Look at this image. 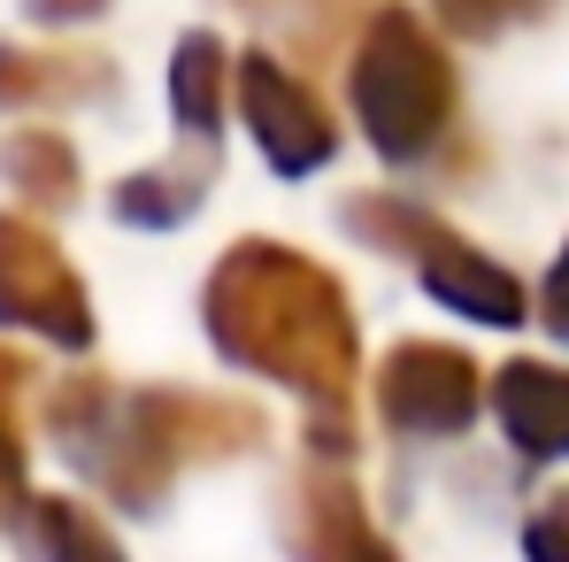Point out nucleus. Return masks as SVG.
<instances>
[{
	"label": "nucleus",
	"instance_id": "obj_1",
	"mask_svg": "<svg viewBox=\"0 0 569 562\" xmlns=\"http://www.w3.org/2000/svg\"><path fill=\"white\" fill-rule=\"evenodd\" d=\"M200 324L223 363L270 377L308 401V447L347 455L355 440V385H362V332L347 285L316 255L284 239H239L216 255L200 285Z\"/></svg>",
	"mask_w": 569,
	"mask_h": 562
},
{
	"label": "nucleus",
	"instance_id": "obj_2",
	"mask_svg": "<svg viewBox=\"0 0 569 562\" xmlns=\"http://www.w3.org/2000/svg\"><path fill=\"white\" fill-rule=\"evenodd\" d=\"M47 432L70 463L93 477L123 509H162L186 463H223L262 447V408L223 401V393H186V385H108V377H70L47 401Z\"/></svg>",
	"mask_w": 569,
	"mask_h": 562
},
{
	"label": "nucleus",
	"instance_id": "obj_3",
	"mask_svg": "<svg viewBox=\"0 0 569 562\" xmlns=\"http://www.w3.org/2000/svg\"><path fill=\"white\" fill-rule=\"evenodd\" d=\"M347 93H355V116H362V131L385 162L439 155L447 131H455V100H462L439 31L400 0L370 8V23L355 39V62H347Z\"/></svg>",
	"mask_w": 569,
	"mask_h": 562
},
{
	"label": "nucleus",
	"instance_id": "obj_4",
	"mask_svg": "<svg viewBox=\"0 0 569 562\" xmlns=\"http://www.w3.org/2000/svg\"><path fill=\"white\" fill-rule=\"evenodd\" d=\"M339 216H347V231H355L362 247L400 255L416 278L431 285V300H447L455 316H470V324H500V332L531 316V300H523L516 270L492 263L485 247H470L447 216H431V208H416V200H400V193H347Z\"/></svg>",
	"mask_w": 569,
	"mask_h": 562
},
{
	"label": "nucleus",
	"instance_id": "obj_5",
	"mask_svg": "<svg viewBox=\"0 0 569 562\" xmlns=\"http://www.w3.org/2000/svg\"><path fill=\"white\" fill-rule=\"evenodd\" d=\"M0 324L39 332L47 347H70V355L93 347L86 278H78V263L62 255V239L39 216H0Z\"/></svg>",
	"mask_w": 569,
	"mask_h": 562
},
{
	"label": "nucleus",
	"instance_id": "obj_6",
	"mask_svg": "<svg viewBox=\"0 0 569 562\" xmlns=\"http://www.w3.org/2000/svg\"><path fill=\"white\" fill-rule=\"evenodd\" d=\"M231 108H239V124L254 131V147H262V162H270L278 178L323 170L331 147H339V124H331L323 93H316L300 70H284L270 47H247V55L231 62Z\"/></svg>",
	"mask_w": 569,
	"mask_h": 562
},
{
	"label": "nucleus",
	"instance_id": "obj_7",
	"mask_svg": "<svg viewBox=\"0 0 569 562\" xmlns=\"http://www.w3.org/2000/svg\"><path fill=\"white\" fill-rule=\"evenodd\" d=\"M485 377L462 347L447 339H400L378 363V416L408 440H455L477 424Z\"/></svg>",
	"mask_w": 569,
	"mask_h": 562
},
{
	"label": "nucleus",
	"instance_id": "obj_8",
	"mask_svg": "<svg viewBox=\"0 0 569 562\" xmlns=\"http://www.w3.org/2000/svg\"><path fill=\"white\" fill-rule=\"evenodd\" d=\"M284 540L300 562H400L370 524V509L347 477V455H308V470L284 493Z\"/></svg>",
	"mask_w": 569,
	"mask_h": 562
},
{
	"label": "nucleus",
	"instance_id": "obj_9",
	"mask_svg": "<svg viewBox=\"0 0 569 562\" xmlns=\"http://www.w3.org/2000/svg\"><path fill=\"white\" fill-rule=\"evenodd\" d=\"M223 108H231V62L216 31H186L170 55V116H178V162L216 170L223 162Z\"/></svg>",
	"mask_w": 569,
	"mask_h": 562
},
{
	"label": "nucleus",
	"instance_id": "obj_10",
	"mask_svg": "<svg viewBox=\"0 0 569 562\" xmlns=\"http://www.w3.org/2000/svg\"><path fill=\"white\" fill-rule=\"evenodd\" d=\"M492 416L523 463H562L569 455V371L555 363H508L492 377Z\"/></svg>",
	"mask_w": 569,
	"mask_h": 562
},
{
	"label": "nucleus",
	"instance_id": "obj_11",
	"mask_svg": "<svg viewBox=\"0 0 569 562\" xmlns=\"http://www.w3.org/2000/svg\"><path fill=\"white\" fill-rule=\"evenodd\" d=\"M116 62L93 47H8L0 39V108H62V100H108Z\"/></svg>",
	"mask_w": 569,
	"mask_h": 562
},
{
	"label": "nucleus",
	"instance_id": "obj_12",
	"mask_svg": "<svg viewBox=\"0 0 569 562\" xmlns=\"http://www.w3.org/2000/svg\"><path fill=\"white\" fill-rule=\"evenodd\" d=\"M208 186H216V170H200V162H154V170H131L123 186L108 193V208L131 224V231H178L192 208L208 200Z\"/></svg>",
	"mask_w": 569,
	"mask_h": 562
},
{
	"label": "nucleus",
	"instance_id": "obj_13",
	"mask_svg": "<svg viewBox=\"0 0 569 562\" xmlns=\"http://www.w3.org/2000/svg\"><path fill=\"white\" fill-rule=\"evenodd\" d=\"M231 8H247L262 31H278V47L316 55V62L331 47L362 39V23H370V0H231Z\"/></svg>",
	"mask_w": 569,
	"mask_h": 562
},
{
	"label": "nucleus",
	"instance_id": "obj_14",
	"mask_svg": "<svg viewBox=\"0 0 569 562\" xmlns=\"http://www.w3.org/2000/svg\"><path fill=\"white\" fill-rule=\"evenodd\" d=\"M0 170H8V186L23 193L39 216H54V208H70L78 200V147L62 139V131H8V147H0Z\"/></svg>",
	"mask_w": 569,
	"mask_h": 562
},
{
	"label": "nucleus",
	"instance_id": "obj_15",
	"mask_svg": "<svg viewBox=\"0 0 569 562\" xmlns=\"http://www.w3.org/2000/svg\"><path fill=\"white\" fill-rule=\"evenodd\" d=\"M23 532H31V555L39 562H131L116 548V532L100 524L86 501H70V493L31 501V509H23Z\"/></svg>",
	"mask_w": 569,
	"mask_h": 562
},
{
	"label": "nucleus",
	"instance_id": "obj_16",
	"mask_svg": "<svg viewBox=\"0 0 569 562\" xmlns=\"http://www.w3.org/2000/svg\"><path fill=\"white\" fill-rule=\"evenodd\" d=\"M23 385H31V363L0 347V524L31 509V493H23Z\"/></svg>",
	"mask_w": 569,
	"mask_h": 562
},
{
	"label": "nucleus",
	"instance_id": "obj_17",
	"mask_svg": "<svg viewBox=\"0 0 569 562\" xmlns=\"http://www.w3.org/2000/svg\"><path fill=\"white\" fill-rule=\"evenodd\" d=\"M431 8H439V23L455 39H500L516 23H539L555 0H431Z\"/></svg>",
	"mask_w": 569,
	"mask_h": 562
},
{
	"label": "nucleus",
	"instance_id": "obj_18",
	"mask_svg": "<svg viewBox=\"0 0 569 562\" xmlns=\"http://www.w3.org/2000/svg\"><path fill=\"white\" fill-rule=\"evenodd\" d=\"M523 555L531 562H569V493H555V501L523 524Z\"/></svg>",
	"mask_w": 569,
	"mask_h": 562
},
{
	"label": "nucleus",
	"instance_id": "obj_19",
	"mask_svg": "<svg viewBox=\"0 0 569 562\" xmlns=\"http://www.w3.org/2000/svg\"><path fill=\"white\" fill-rule=\"evenodd\" d=\"M539 316H547L555 339H569V247L555 255V270H547V300H539Z\"/></svg>",
	"mask_w": 569,
	"mask_h": 562
},
{
	"label": "nucleus",
	"instance_id": "obj_20",
	"mask_svg": "<svg viewBox=\"0 0 569 562\" xmlns=\"http://www.w3.org/2000/svg\"><path fill=\"white\" fill-rule=\"evenodd\" d=\"M23 8H31L39 23H93L108 0H23Z\"/></svg>",
	"mask_w": 569,
	"mask_h": 562
}]
</instances>
